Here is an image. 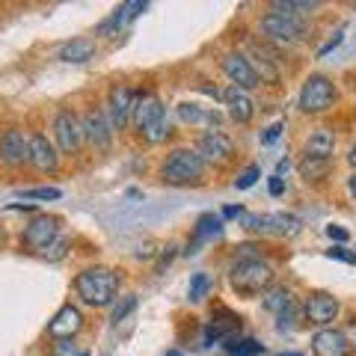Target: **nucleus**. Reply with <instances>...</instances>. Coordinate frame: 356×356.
<instances>
[{
	"instance_id": "obj_1",
	"label": "nucleus",
	"mask_w": 356,
	"mask_h": 356,
	"mask_svg": "<svg viewBox=\"0 0 356 356\" xmlns=\"http://www.w3.org/2000/svg\"><path fill=\"white\" fill-rule=\"evenodd\" d=\"M74 291H77V297H81L86 306L104 309V306H110V303H116V294H119V276L110 270V267H102V264L86 267V270L77 273Z\"/></svg>"
},
{
	"instance_id": "obj_2",
	"label": "nucleus",
	"mask_w": 356,
	"mask_h": 356,
	"mask_svg": "<svg viewBox=\"0 0 356 356\" xmlns=\"http://www.w3.org/2000/svg\"><path fill=\"white\" fill-rule=\"evenodd\" d=\"M205 175V161L196 149H172L161 163V181L172 187H187L202 181Z\"/></svg>"
},
{
	"instance_id": "obj_3",
	"label": "nucleus",
	"mask_w": 356,
	"mask_h": 356,
	"mask_svg": "<svg viewBox=\"0 0 356 356\" xmlns=\"http://www.w3.org/2000/svg\"><path fill=\"white\" fill-rule=\"evenodd\" d=\"M273 276H276L273 264L259 255V259H243V261L232 264L229 282H232V288H235L238 294L252 297V294H264L267 288L273 285Z\"/></svg>"
},
{
	"instance_id": "obj_4",
	"label": "nucleus",
	"mask_w": 356,
	"mask_h": 356,
	"mask_svg": "<svg viewBox=\"0 0 356 356\" xmlns=\"http://www.w3.org/2000/svg\"><path fill=\"white\" fill-rule=\"evenodd\" d=\"M336 83L330 81L324 74H309L306 83L300 86V98H297V107L303 110V113H327V110L336 104Z\"/></svg>"
},
{
	"instance_id": "obj_5",
	"label": "nucleus",
	"mask_w": 356,
	"mask_h": 356,
	"mask_svg": "<svg viewBox=\"0 0 356 356\" xmlns=\"http://www.w3.org/2000/svg\"><path fill=\"white\" fill-rule=\"evenodd\" d=\"M243 229L259 232V235H276V238H294L303 229V220L294 214H243Z\"/></svg>"
},
{
	"instance_id": "obj_6",
	"label": "nucleus",
	"mask_w": 356,
	"mask_h": 356,
	"mask_svg": "<svg viewBox=\"0 0 356 356\" xmlns=\"http://www.w3.org/2000/svg\"><path fill=\"white\" fill-rule=\"evenodd\" d=\"M54 137H57V146L63 154H77L86 143L83 119L72 113V110H60V113L54 116Z\"/></svg>"
},
{
	"instance_id": "obj_7",
	"label": "nucleus",
	"mask_w": 356,
	"mask_h": 356,
	"mask_svg": "<svg viewBox=\"0 0 356 356\" xmlns=\"http://www.w3.org/2000/svg\"><path fill=\"white\" fill-rule=\"evenodd\" d=\"M57 238H60V217H51V214L33 217L24 226V232H21V243L27 250H39V252L48 250Z\"/></svg>"
},
{
	"instance_id": "obj_8",
	"label": "nucleus",
	"mask_w": 356,
	"mask_h": 356,
	"mask_svg": "<svg viewBox=\"0 0 356 356\" xmlns=\"http://www.w3.org/2000/svg\"><path fill=\"white\" fill-rule=\"evenodd\" d=\"M196 152L202 154L205 163H217V166L232 163V161H235V154H238L235 140H232L229 134H222V131H208V134H202V137H199V143H196Z\"/></svg>"
},
{
	"instance_id": "obj_9",
	"label": "nucleus",
	"mask_w": 356,
	"mask_h": 356,
	"mask_svg": "<svg viewBox=\"0 0 356 356\" xmlns=\"http://www.w3.org/2000/svg\"><path fill=\"white\" fill-rule=\"evenodd\" d=\"M259 27L270 42H300V39H306V24L300 18H291V15L267 13V15H261Z\"/></svg>"
},
{
	"instance_id": "obj_10",
	"label": "nucleus",
	"mask_w": 356,
	"mask_h": 356,
	"mask_svg": "<svg viewBox=\"0 0 356 356\" xmlns=\"http://www.w3.org/2000/svg\"><path fill=\"white\" fill-rule=\"evenodd\" d=\"M83 134H86V143L92 146L95 152H107L113 146V125H110V116L104 107H92L89 113L83 116Z\"/></svg>"
},
{
	"instance_id": "obj_11",
	"label": "nucleus",
	"mask_w": 356,
	"mask_h": 356,
	"mask_svg": "<svg viewBox=\"0 0 356 356\" xmlns=\"http://www.w3.org/2000/svg\"><path fill=\"white\" fill-rule=\"evenodd\" d=\"M134 104H137V95H134V89L125 86V83H116L110 86L107 92V116H110V125L113 131H122L131 122V113H134Z\"/></svg>"
},
{
	"instance_id": "obj_12",
	"label": "nucleus",
	"mask_w": 356,
	"mask_h": 356,
	"mask_svg": "<svg viewBox=\"0 0 356 356\" xmlns=\"http://www.w3.org/2000/svg\"><path fill=\"white\" fill-rule=\"evenodd\" d=\"M0 161H3L9 170H18V166L30 163V137L21 128H9L3 137H0Z\"/></svg>"
},
{
	"instance_id": "obj_13",
	"label": "nucleus",
	"mask_w": 356,
	"mask_h": 356,
	"mask_svg": "<svg viewBox=\"0 0 356 356\" xmlns=\"http://www.w3.org/2000/svg\"><path fill=\"white\" fill-rule=\"evenodd\" d=\"M222 72H226V77L235 86L241 89H255V86H261L259 81V74H255L252 69V60L247 57V54H238V51H232L222 57Z\"/></svg>"
},
{
	"instance_id": "obj_14",
	"label": "nucleus",
	"mask_w": 356,
	"mask_h": 356,
	"mask_svg": "<svg viewBox=\"0 0 356 356\" xmlns=\"http://www.w3.org/2000/svg\"><path fill=\"white\" fill-rule=\"evenodd\" d=\"M30 166L42 175H54L60 170V154L44 134H30Z\"/></svg>"
},
{
	"instance_id": "obj_15",
	"label": "nucleus",
	"mask_w": 356,
	"mask_h": 356,
	"mask_svg": "<svg viewBox=\"0 0 356 356\" xmlns=\"http://www.w3.org/2000/svg\"><path fill=\"white\" fill-rule=\"evenodd\" d=\"M81 330H83V315H81V309L72 306V303H65L57 315L48 321V336L57 339V341H69Z\"/></svg>"
},
{
	"instance_id": "obj_16",
	"label": "nucleus",
	"mask_w": 356,
	"mask_h": 356,
	"mask_svg": "<svg viewBox=\"0 0 356 356\" xmlns=\"http://www.w3.org/2000/svg\"><path fill=\"white\" fill-rule=\"evenodd\" d=\"M312 353L315 356H348L350 341L341 330L327 327V330H318L315 336H312Z\"/></svg>"
},
{
	"instance_id": "obj_17",
	"label": "nucleus",
	"mask_w": 356,
	"mask_h": 356,
	"mask_svg": "<svg viewBox=\"0 0 356 356\" xmlns=\"http://www.w3.org/2000/svg\"><path fill=\"white\" fill-rule=\"evenodd\" d=\"M163 116H166V110H163V102H161V98H158V95H152V92H143V95H137V104H134L131 125L143 134L149 125H154V122L163 119Z\"/></svg>"
},
{
	"instance_id": "obj_18",
	"label": "nucleus",
	"mask_w": 356,
	"mask_h": 356,
	"mask_svg": "<svg viewBox=\"0 0 356 356\" xmlns=\"http://www.w3.org/2000/svg\"><path fill=\"white\" fill-rule=\"evenodd\" d=\"M306 318L312 321V324H318V327H324V324H332L339 315V300L332 297V294H324V291H315V294H309L306 297Z\"/></svg>"
},
{
	"instance_id": "obj_19",
	"label": "nucleus",
	"mask_w": 356,
	"mask_h": 356,
	"mask_svg": "<svg viewBox=\"0 0 356 356\" xmlns=\"http://www.w3.org/2000/svg\"><path fill=\"white\" fill-rule=\"evenodd\" d=\"M222 102H226V107H229V116L238 122V125H247V122H252V116H255V104H252V98H250V92L247 89H241V86H226L222 89Z\"/></svg>"
},
{
	"instance_id": "obj_20",
	"label": "nucleus",
	"mask_w": 356,
	"mask_h": 356,
	"mask_svg": "<svg viewBox=\"0 0 356 356\" xmlns=\"http://www.w3.org/2000/svg\"><path fill=\"white\" fill-rule=\"evenodd\" d=\"M220 235H222V217H220V214H202V217L196 220V226H193V241L187 243L184 255H196L202 243L214 241V238H220Z\"/></svg>"
},
{
	"instance_id": "obj_21",
	"label": "nucleus",
	"mask_w": 356,
	"mask_h": 356,
	"mask_svg": "<svg viewBox=\"0 0 356 356\" xmlns=\"http://www.w3.org/2000/svg\"><path fill=\"white\" fill-rule=\"evenodd\" d=\"M98 54V48H95V39H86V36H77V39H69L63 44V48L57 51V60H63V63H89Z\"/></svg>"
},
{
	"instance_id": "obj_22",
	"label": "nucleus",
	"mask_w": 356,
	"mask_h": 356,
	"mask_svg": "<svg viewBox=\"0 0 356 356\" xmlns=\"http://www.w3.org/2000/svg\"><path fill=\"white\" fill-rule=\"evenodd\" d=\"M332 149H336V137L330 128H315L306 140V154L309 158H321V161H332Z\"/></svg>"
},
{
	"instance_id": "obj_23",
	"label": "nucleus",
	"mask_w": 356,
	"mask_h": 356,
	"mask_svg": "<svg viewBox=\"0 0 356 356\" xmlns=\"http://www.w3.org/2000/svg\"><path fill=\"white\" fill-rule=\"evenodd\" d=\"M261 306H264L267 312H273V315H282V312H291V309H294V294L288 291L285 285L267 288V291L261 294Z\"/></svg>"
},
{
	"instance_id": "obj_24",
	"label": "nucleus",
	"mask_w": 356,
	"mask_h": 356,
	"mask_svg": "<svg viewBox=\"0 0 356 356\" xmlns=\"http://www.w3.org/2000/svg\"><path fill=\"white\" fill-rule=\"evenodd\" d=\"M321 3H315V0H276V3H270L273 13L280 15H291V18H300V15H309L312 9H318Z\"/></svg>"
},
{
	"instance_id": "obj_25",
	"label": "nucleus",
	"mask_w": 356,
	"mask_h": 356,
	"mask_svg": "<svg viewBox=\"0 0 356 356\" xmlns=\"http://www.w3.org/2000/svg\"><path fill=\"white\" fill-rule=\"evenodd\" d=\"M226 353L232 356H261L264 353V344L255 341V339H226Z\"/></svg>"
},
{
	"instance_id": "obj_26",
	"label": "nucleus",
	"mask_w": 356,
	"mask_h": 356,
	"mask_svg": "<svg viewBox=\"0 0 356 356\" xmlns=\"http://www.w3.org/2000/svg\"><path fill=\"white\" fill-rule=\"evenodd\" d=\"M300 175L306 178V181H318V178H324L330 172V161H321V158H309V154H303V161L297 163Z\"/></svg>"
},
{
	"instance_id": "obj_27",
	"label": "nucleus",
	"mask_w": 356,
	"mask_h": 356,
	"mask_svg": "<svg viewBox=\"0 0 356 356\" xmlns=\"http://www.w3.org/2000/svg\"><path fill=\"white\" fill-rule=\"evenodd\" d=\"M178 116L187 125H202V122H217V113H205L199 104H178Z\"/></svg>"
},
{
	"instance_id": "obj_28",
	"label": "nucleus",
	"mask_w": 356,
	"mask_h": 356,
	"mask_svg": "<svg viewBox=\"0 0 356 356\" xmlns=\"http://www.w3.org/2000/svg\"><path fill=\"white\" fill-rule=\"evenodd\" d=\"M208 288H211V276L208 273H193L191 276V288H187L191 303H202V300L208 297Z\"/></svg>"
},
{
	"instance_id": "obj_29",
	"label": "nucleus",
	"mask_w": 356,
	"mask_h": 356,
	"mask_svg": "<svg viewBox=\"0 0 356 356\" xmlns=\"http://www.w3.org/2000/svg\"><path fill=\"white\" fill-rule=\"evenodd\" d=\"M122 24H125V15H122V9H116L113 15H110V18H104L102 24L95 27V36H104V39H110V36H119Z\"/></svg>"
},
{
	"instance_id": "obj_30",
	"label": "nucleus",
	"mask_w": 356,
	"mask_h": 356,
	"mask_svg": "<svg viewBox=\"0 0 356 356\" xmlns=\"http://www.w3.org/2000/svg\"><path fill=\"white\" fill-rule=\"evenodd\" d=\"M166 137H170V122H166V116L158 119L154 125H149L146 131H143V140L152 143V146H158V143H166Z\"/></svg>"
},
{
	"instance_id": "obj_31",
	"label": "nucleus",
	"mask_w": 356,
	"mask_h": 356,
	"mask_svg": "<svg viewBox=\"0 0 356 356\" xmlns=\"http://www.w3.org/2000/svg\"><path fill=\"white\" fill-rule=\"evenodd\" d=\"M134 309H137V294L122 297V303H116V306H113V312H110V321H113V324H119V321H125Z\"/></svg>"
},
{
	"instance_id": "obj_32",
	"label": "nucleus",
	"mask_w": 356,
	"mask_h": 356,
	"mask_svg": "<svg viewBox=\"0 0 356 356\" xmlns=\"http://www.w3.org/2000/svg\"><path fill=\"white\" fill-rule=\"evenodd\" d=\"M259 178H261V166L250 163L247 170H243V172L235 178V187H238V191H250V187H252L255 181H259Z\"/></svg>"
},
{
	"instance_id": "obj_33",
	"label": "nucleus",
	"mask_w": 356,
	"mask_h": 356,
	"mask_svg": "<svg viewBox=\"0 0 356 356\" xmlns=\"http://www.w3.org/2000/svg\"><path fill=\"white\" fill-rule=\"evenodd\" d=\"M65 252H69V238H57V241H54L51 243V247L48 250H44L42 255H44V259H48V261H60V259H65Z\"/></svg>"
},
{
	"instance_id": "obj_34",
	"label": "nucleus",
	"mask_w": 356,
	"mask_h": 356,
	"mask_svg": "<svg viewBox=\"0 0 356 356\" xmlns=\"http://www.w3.org/2000/svg\"><path fill=\"white\" fill-rule=\"evenodd\" d=\"M86 350L77 344L74 339H69V341H57L54 344V350H51V356H83Z\"/></svg>"
},
{
	"instance_id": "obj_35",
	"label": "nucleus",
	"mask_w": 356,
	"mask_h": 356,
	"mask_svg": "<svg viewBox=\"0 0 356 356\" xmlns=\"http://www.w3.org/2000/svg\"><path fill=\"white\" fill-rule=\"evenodd\" d=\"M24 199H60L63 191L60 187H33V191H21Z\"/></svg>"
},
{
	"instance_id": "obj_36",
	"label": "nucleus",
	"mask_w": 356,
	"mask_h": 356,
	"mask_svg": "<svg viewBox=\"0 0 356 356\" xmlns=\"http://www.w3.org/2000/svg\"><path fill=\"white\" fill-rule=\"evenodd\" d=\"M344 33H348V24H339V30L332 33V39H330V42H324V48L318 51V60H324L327 54H332V51L339 48V44H341V39H344Z\"/></svg>"
},
{
	"instance_id": "obj_37",
	"label": "nucleus",
	"mask_w": 356,
	"mask_h": 356,
	"mask_svg": "<svg viewBox=\"0 0 356 356\" xmlns=\"http://www.w3.org/2000/svg\"><path fill=\"white\" fill-rule=\"evenodd\" d=\"M119 9H122V15H125V24H128V21H134L137 15L146 13L149 3H146V0H131V3H122Z\"/></svg>"
},
{
	"instance_id": "obj_38",
	"label": "nucleus",
	"mask_w": 356,
	"mask_h": 356,
	"mask_svg": "<svg viewBox=\"0 0 356 356\" xmlns=\"http://www.w3.org/2000/svg\"><path fill=\"white\" fill-rule=\"evenodd\" d=\"M175 259V243H170L163 252H161V259H158V264H154V273H163L166 267H170V261Z\"/></svg>"
},
{
	"instance_id": "obj_39",
	"label": "nucleus",
	"mask_w": 356,
	"mask_h": 356,
	"mask_svg": "<svg viewBox=\"0 0 356 356\" xmlns=\"http://www.w3.org/2000/svg\"><path fill=\"white\" fill-rule=\"evenodd\" d=\"M327 238L330 241H336V243H344L350 238V232L348 229H341V226H327Z\"/></svg>"
},
{
	"instance_id": "obj_40",
	"label": "nucleus",
	"mask_w": 356,
	"mask_h": 356,
	"mask_svg": "<svg viewBox=\"0 0 356 356\" xmlns=\"http://www.w3.org/2000/svg\"><path fill=\"white\" fill-rule=\"evenodd\" d=\"M327 255H330V259H339V261L356 264V255H353V252H348V250H341V247H332V250H327Z\"/></svg>"
},
{
	"instance_id": "obj_41",
	"label": "nucleus",
	"mask_w": 356,
	"mask_h": 356,
	"mask_svg": "<svg viewBox=\"0 0 356 356\" xmlns=\"http://www.w3.org/2000/svg\"><path fill=\"white\" fill-rule=\"evenodd\" d=\"M282 122H276V125H270V128H267L264 131V137H261V143H267V146H270V143H276V140H280V134H282Z\"/></svg>"
},
{
	"instance_id": "obj_42",
	"label": "nucleus",
	"mask_w": 356,
	"mask_h": 356,
	"mask_svg": "<svg viewBox=\"0 0 356 356\" xmlns=\"http://www.w3.org/2000/svg\"><path fill=\"white\" fill-rule=\"evenodd\" d=\"M267 191H270V196H282V193H285L282 175H270V181H267Z\"/></svg>"
},
{
	"instance_id": "obj_43",
	"label": "nucleus",
	"mask_w": 356,
	"mask_h": 356,
	"mask_svg": "<svg viewBox=\"0 0 356 356\" xmlns=\"http://www.w3.org/2000/svg\"><path fill=\"white\" fill-rule=\"evenodd\" d=\"M222 220H235V217H243V208L241 205H226L222 208V214H220Z\"/></svg>"
},
{
	"instance_id": "obj_44",
	"label": "nucleus",
	"mask_w": 356,
	"mask_h": 356,
	"mask_svg": "<svg viewBox=\"0 0 356 356\" xmlns=\"http://www.w3.org/2000/svg\"><path fill=\"white\" fill-rule=\"evenodd\" d=\"M348 191H350V196L356 199V172H353V175L348 178Z\"/></svg>"
},
{
	"instance_id": "obj_45",
	"label": "nucleus",
	"mask_w": 356,
	"mask_h": 356,
	"mask_svg": "<svg viewBox=\"0 0 356 356\" xmlns=\"http://www.w3.org/2000/svg\"><path fill=\"white\" fill-rule=\"evenodd\" d=\"M348 161H350V166H356V143H353L350 152H348Z\"/></svg>"
},
{
	"instance_id": "obj_46",
	"label": "nucleus",
	"mask_w": 356,
	"mask_h": 356,
	"mask_svg": "<svg viewBox=\"0 0 356 356\" xmlns=\"http://www.w3.org/2000/svg\"><path fill=\"white\" fill-rule=\"evenodd\" d=\"M166 356H181V350H170V353H166Z\"/></svg>"
},
{
	"instance_id": "obj_47",
	"label": "nucleus",
	"mask_w": 356,
	"mask_h": 356,
	"mask_svg": "<svg viewBox=\"0 0 356 356\" xmlns=\"http://www.w3.org/2000/svg\"><path fill=\"white\" fill-rule=\"evenodd\" d=\"M280 356H303V353H280Z\"/></svg>"
}]
</instances>
